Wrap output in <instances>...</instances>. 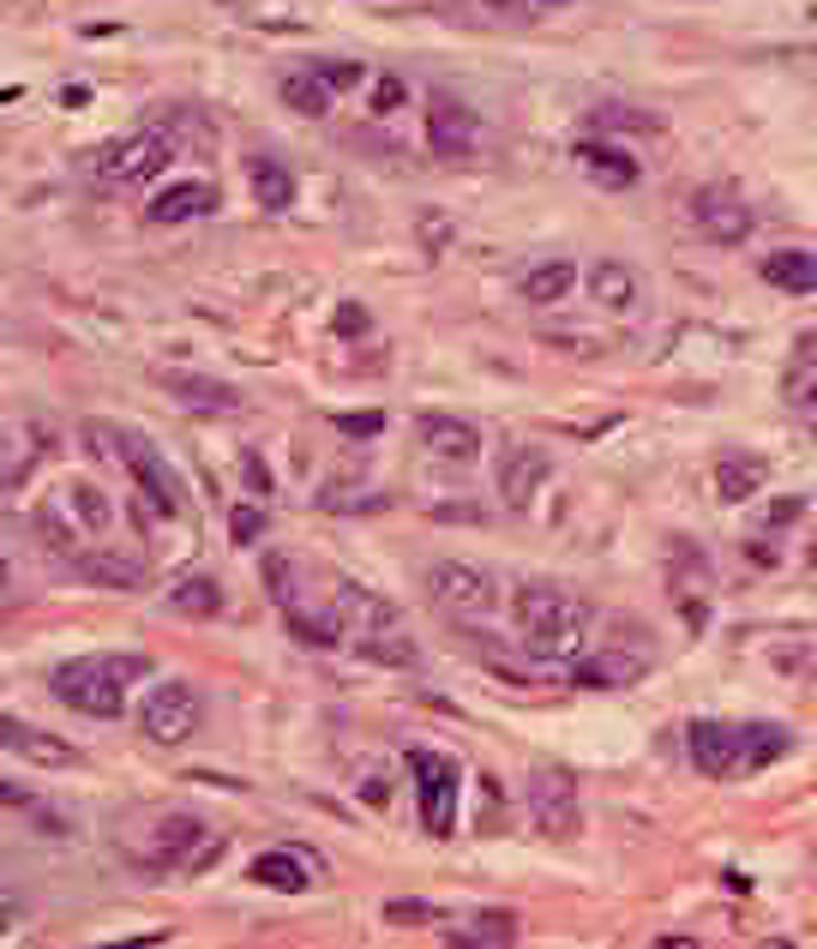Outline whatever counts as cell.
I'll use <instances>...</instances> for the list:
<instances>
[{
    "mask_svg": "<svg viewBox=\"0 0 817 949\" xmlns=\"http://www.w3.org/2000/svg\"><path fill=\"white\" fill-rule=\"evenodd\" d=\"M150 673V656H79V661H60L48 673L55 697L79 715H97V722H114L126 710V685Z\"/></svg>",
    "mask_w": 817,
    "mask_h": 949,
    "instance_id": "3957f363",
    "label": "cell"
},
{
    "mask_svg": "<svg viewBox=\"0 0 817 949\" xmlns=\"http://www.w3.org/2000/svg\"><path fill=\"white\" fill-rule=\"evenodd\" d=\"M337 331H367V313H355V306H343V313H337Z\"/></svg>",
    "mask_w": 817,
    "mask_h": 949,
    "instance_id": "ee69618b",
    "label": "cell"
},
{
    "mask_svg": "<svg viewBox=\"0 0 817 949\" xmlns=\"http://www.w3.org/2000/svg\"><path fill=\"white\" fill-rule=\"evenodd\" d=\"M60 505H67V517H79V523H85V535H109V529H114V505H109V493H102V487H91V481H72Z\"/></svg>",
    "mask_w": 817,
    "mask_h": 949,
    "instance_id": "484cf974",
    "label": "cell"
},
{
    "mask_svg": "<svg viewBox=\"0 0 817 949\" xmlns=\"http://www.w3.org/2000/svg\"><path fill=\"white\" fill-rule=\"evenodd\" d=\"M571 157H578L583 175H595L602 187H637V181H643V163H637L625 145H607V138H583Z\"/></svg>",
    "mask_w": 817,
    "mask_h": 949,
    "instance_id": "ac0fdd59",
    "label": "cell"
},
{
    "mask_svg": "<svg viewBox=\"0 0 817 949\" xmlns=\"http://www.w3.org/2000/svg\"><path fill=\"white\" fill-rule=\"evenodd\" d=\"M0 751H12V758L36 763V769H79L85 751L67 746L60 734H43V727L31 722H12V715H0Z\"/></svg>",
    "mask_w": 817,
    "mask_h": 949,
    "instance_id": "4fadbf2b",
    "label": "cell"
},
{
    "mask_svg": "<svg viewBox=\"0 0 817 949\" xmlns=\"http://www.w3.org/2000/svg\"><path fill=\"white\" fill-rule=\"evenodd\" d=\"M511 619L535 661H571L590 632V601L566 583H523L511 595Z\"/></svg>",
    "mask_w": 817,
    "mask_h": 949,
    "instance_id": "6da1fadb",
    "label": "cell"
},
{
    "mask_svg": "<svg viewBox=\"0 0 817 949\" xmlns=\"http://www.w3.org/2000/svg\"><path fill=\"white\" fill-rule=\"evenodd\" d=\"M163 391H175L181 403L193 409H216V415H235L240 409V391L223 379H199V373H163Z\"/></svg>",
    "mask_w": 817,
    "mask_h": 949,
    "instance_id": "7402d4cb",
    "label": "cell"
},
{
    "mask_svg": "<svg viewBox=\"0 0 817 949\" xmlns=\"http://www.w3.org/2000/svg\"><path fill=\"white\" fill-rule=\"evenodd\" d=\"M427 595L439 613H451V619H493V607H500V577L481 571V566H463V559H439V566H427Z\"/></svg>",
    "mask_w": 817,
    "mask_h": 949,
    "instance_id": "8992f818",
    "label": "cell"
},
{
    "mask_svg": "<svg viewBox=\"0 0 817 949\" xmlns=\"http://www.w3.org/2000/svg\"><path fill=\"white\" fill-rule=\"evenodd\" d=\"M595 126H607V133H661L656 114L625 109V102H602V109H595Z\"/></svg>",
    "mask_w": 817,
    "mask_h": 949,
    "instance_id": "4dcf8cb0",
    "label": "cell"
},
{
    "mask_svg": "<svg viewBox=\"0 0 817 949\" xmlns=\"http://www.w3.org/2000/svg\"><path fill=\"white\" fill-rule=\"evenodd\" d=\"M590 294L607 306V313H631V306L643 301V283H637L631 265H619V259H595V265H590Z\"/></svg>",
    "mask_w": 817,
    "mask_h": 949,
    "instance_id": "ffe728a7",
    "label": "cell"
},
{
    "mask_svg": "<svg viewBox=\"0 0 817 949\" xmlns=\"http://www.w3.org/2000/svg\"><path fill=\"white\" fill-rule=\"evenodd\" d=\"M799 517V499H782V505H770V529L775 523H794Z\"/></svg>",
    "mask_w": 817,
    "mask_h": 949,
    "instance_id": "7bdbcfd3",
    "label": "cell"
},
{
    "mask_svg": "<svg viewBox=\"0 0 817 949\" xmlns=\"http://www.w3.org/2000/svg\"><path fill=\"white\" fill-rule=\"evenodd\" d=\"M31 523H36V535H43L55 554H67V559H79L85 554V542H79V529L67 523V505H36L31 511Z\"/></svg>",
    "mask_w": 817,
    "mask_h": 949,
    "instance_id": "f1b7e54d",
    "label": "cell"
},
{
    "mask_svg": "<svg viewBox=\"0 0 817 949\" xmlns=\"http://www.w3.org/2000/svg\"><path fill=\"white\" fill-rule=\"evenodd\" d=\"M216 211V187L211 181H181V187H163L150 199V223H193V216Z\"/></svg>",
    "mask_w": 817,
    "mask_h": 949,
    "instance_id": "d6986e66",
    "label": "cell"
},
{
    "mask_svg": "<svg viewBox=\"0 0 817 949\" xmlns=\"http://www.w3.org/2000/svg\"><path fill=\"white\" fill-rule=\"evenodd\" d=\"M138 727H145V739H157V746H187L204 727V697L187 679H163V685H150V697L138 703Z\"/></svg>",
    "mask_w": 817,
    "mask_h": 949,
    "instance_id": "52a82bcc",
    "label": "cell"
},
{
    "mask_svg": "<svg viewBox=\"0 0 817 949\" xmlns=\"http://www.w3.org/2000/svg\"><path fill=\"white\" fill-rule=\"evenodd\" d=\"M385 919H391V926H427L433 907L427 902H385Z\"/></svg>",
    "mask_w": 817,
    "mask_h": 949,
    "instance_id": "ab89813d",
    "label": "cell"
},
{
    "mask_svg": "<svg viewBox=\"0 0 817 949\" xmlns=\"http://www.w3.org/2000/svg\"><path fill=\"white\" fill-rule=\"evenodd\" d=\"M523 805H529V824L541 829L547 841H571L583 829V793H578V781H571V769H559V763L529 769Z\"/></svg>",
    "mask_w": 817,
    "mask_h": 949,
    "instance_id": "5b68a950",
    "label": "cell"
},
{
    "mask_svg": "<svg viewBox=\"0 0 817 949\" xmlns=\"http://www.w3.org/2000/svg\"><path fill=\"white\" fill-rule=\"evenodd\" d=\"M72 571H79V577H91V583H109V589H138V583H145V566H138V559H121V554H91V547H85V554L72 559Z\"/></svg>",
    "mask_w": 817,
    "mask_h": 949,
    "instance_id": "d4e9b609",
    "label": "cell"
},
{
    "mask_svg": "<svg viewBox=\"0 0 817 949\" xmlns=\"http://www.w3.org/2000/svg\"><path fill=\"white\" fill-rule=\"evenodd\" d=\"M0 805H12V812L24 805V812H31V805H36V793L24 788V781H7V775H0Z\"/></svg>",
    "mask_w": 817,
    "mask_h": 949,
    "instance_id": "60d3db41",
    "label": "cell"
},
{
    "mask_svg": "<svg viewBox=\"0 0 817 949\" xmlns=\"http://www.w3.org/2000/svg\"><path fill=\"white\" fill-rule=\"evenodd\" d=\"M169 607L187 613V619H216V613H223V589H216L211 577H187V583L169 595Z\"/></svg>",
    "mask_w": 817,
    "mask_h": 949,
    "instance_id": "83f0119b",
    "label": "cell"
},
{
    "mask_svg": "<svg viewBox=\"0 0 817 949\" xmlns=\"http://www.w3.org/2000/svg\"><path fill=\"white\" fill-rule=\"evenodd\" d=\"M408 102V85L398 79V72H385V79H373V114H398Z\"/></svg>",
    "mask_w": 817,
    "mask_h": 949,
    "instance_id": "8d00e7d4",
    "label": "cell"
},
{
    "mask_svg": "<svg viewBox=\"0 0 817 949\" xmlns=\"http://www.w3.org/2000/svg\"><path fill=\"white\" fill-rule=\"evenodd\" d=\"M247 878L265 883V890H277V895H301V890H313V883L325 878V859L306 853V848H271V853L253 859Z\"/></svg>",
    "mask_w": 817,
    "mask_h": 949,
    "instance_id": "9a60e30c",
    "label": "cell"
},
{
    "mask_svg": "<svg viewBox=\"0 0 817 949\" xmlns=\"http://www.w3.org/2000/svg\"><path fill=\"white\" fill-rule=\"evenodd\" d=\"M547 7H566V0H547Z\"/></svg>",
    "mask_w": 817,
    "mask_h": 949,
    "instance_id": "c3c4849f",
    "label": "cell"
},
{
    "mask_svg": "<svg viewBox=\"0 0 817 949\" xmlns=\"http://www.w3.org/2000/svg\"><path fill=\"white\" fill-rule=\"evenodd\" d=\"M794 355H799L794 367H806V373H817V331H806V337L794 343Z\"/></svg>",
    "mask_w": 817,
    "mask_h": 949,
    "instance_id": "b9f144b4",
    "label": "cell"
},
{
    "mask_svg": "<svg viewBox=\"0 0 817 949\" xmlns=\"http://www.w3.org/2000/svg\"><path fill=\"white\" fill-rule=\"evenodd\" d=\"M283 102L306 121H318V114H331V85L318 72H295V79H283Z\"/></svg>",
    "mask_w": 817,
    "mask_h": 949,
    "instance_id": "f546056e",
    "label": "cell"
},
{
    "mask_svg": "<svg viewBox=\"0 0 817 949\" xmlns=\"http://www.w3.org/2000/svg\"><path fill=\"white\" fill-rule=\"evenodd\" d=\"M247 175H253V192H259L265 211H289V204H295V175H289L277 157H253Z\"/></svg>",
    "mask_w": 817,
    "mask_h": 949,
    "instance_id": "4316f807",
    "label": "cell"
},
{
    "mask_svg": "<svg viewBox=\"0 0 817 949\" xmlns=\"http://www.w3.org/2000/svg\"><path fill=\"white\" fill-rule=\"evenodd\" d=\"M787 751V734L782 727H746V769H763Z\"/></svg>",
    "mask_w": 817,
    "mask_h": 949,
    "instance_id": "1f68e13d",
    "label": "cell"
},
{
    "mask_svg": "<svg viewBox=\"0 0 817 949\" xmlns=\"http://www.w3.org/2000/svg\"><path fill=\"white\" fill-rule=\"evenodd\" d=\"M812 571H817V542H812Z\"/></svg>",
    "mask_w": 817,
    "mask_h": 949,
    "instance_id": "bcb514c9",
    "label": "cell"
},
{
    "mask_svg": "<svg viewBox=\"0 0 817 949\" xmlns=\"http://www.w3.org/2000/svg\"><path fill=\"white\" fill-rule=\"evenodd\" d=\"M337 433L343 439H379V433H385V415H379V409H367V415H337Z\"/></svg>",
    "mask_w": 817,
    "mask_h": 949,
    "instance_id": "74e56055",
    "label": "cell"
},
{
    "mask_svg": "<svg viewBox=\"0 0 817 949\" xmlns=\"http://www.w3.org/2000/svg\"><path fill=\"white\" fill-rule=\"evenodd\" d=\"M24 474H31V457H24L19 445H12V433L0 427V487H19Z\"/></svg>",
    "mask_w": 817,
    "mask_h": 949,
    "instance_id": "d590c367",
    "label": "cell"
},
{
    "mask_svg": "<svg viewBox=\"0 0 817 949\" xmlns=\"http://www.w3.org/2000/svg\"><path fill=\"white\" fill-rule=\"evenodd\" d=\"M812 19H817V7H812Z\"/></svg>",
    "mask_w": 817,
    "mask_h": 949,
    "instance_id": "681fc988",
    "label": "cell"
},
{
    "mask_svg": "<svg viewBox=\"0 0 817 949\" xmlns=\"http://www.w3.org/2000/svg\"><path fill=\"white\" fill-rule=\"evenodd\" d=\"M85 445H91L97 457H109V464H121L126 474L138 481V493L150 499V505L163 511V517H181V474L169 469V457L157 451V445H145L138 433H126V427H114V421H85Z\"/></svg>",
    "mask_w": 817,
    "mask_h": 949,
    "instance_id": "277c9868",
    "label": "cell"
},
{
    "mask_svg": "<svg viewBox=\"0 0 817 949\" xmlns=\"http://www.w3.org/2000/svg\"><path fill=\"white\" fill-rule=\"evenodd\" d=\"M758 271H763V283H775L782 294H817V253H806V247H775Z\"/></svg>",
    "mask_w": 817,
    "mask_h": 949,
    "instance_id": "44dd1931",
    "label": "cell"
},
{
    "mask_svg": "<svg viewBox=\"0 0 817 949\" xmlns=\"http://www.w3.org/2000/svg\"><path fill=\"white\" fill-rule=\"evenodd\" d=\"M488 7H517V0H488Z\"/></svg>",
    "mask_w": 817,
    "mask_h": 949,
    "instance_id": "f6af8a7d",
    "label": "cell"
},
{
    "mask_svg": "<svg viewBox=\"0 0 817 949\" xmlns=\"http://www.w3.org/2000/svg\"><path fill=\"white\" fill-rule=\"evenodd\" d=\"M223 859V836H211V824L193 812H163L150 824V866H169V871H199Z\"/></svg>",
    "mask_w": 817,
    "mask_h": 949,
    "instance_id": "ba28073f",
    "label": "cell"
},
{
    "mask_svg": "<svg viewBox=\"0 0 817 949\" xmlns=\"http://www.w3.org/2000/svg\"><path fill=\"white\" fill-rule=\"evenodd\" d=\"M571 289H578V265H571V259H541L529 277H523V301H535V306L566 301Z\"/></svg>",
    "mask_w": 817,
    "mask_h": 949,
    "instance_id": "cb8c5ba5",
    "label": "cell"
},
{
    "mask_svg": "<svg viewBox=\"0 0 817 949\" xmlns=\"http://www.w3.org/2000/svg\"><path fill=\"white\" fill-rule=\"evenodd\" d=\"M763 481H770V464H763V457H721V464H715V493H721L727 505L763 493Z\"/></svg>",
    "mask_w": 817,
    "mask_h": 949,
    "instance_id": "603a6c76",
    "label": "cell"
},
{
    "mask_svg": "<svg viewBox=\"0 0 817 949\" xmlns=\"http://www.w3.org/2000/svg\"><path fill=\"white\" fill-rule=\"evenodd\" d=\"M169 163H175V138L169 133H133V138H121V145L102 157V175L121 181V187H145V181H157Z\"/></svg>",
    "mask_w": 817,
    "mask_h": 949,
    "instance_id": "8fae6325",
    "label": "cell"
},
{
    "mask_svg": "<svg viewBox=\"0 0 817 949\" xmlns=\"http://www.w3.org/2000/svg\"><path fill=\"white\" fill-rule=\"evenodd\" d=\"M547 474H553V457H547L541 445H505L500 451V499L511 511H529L535 493L547 487Z\"/></svg>",
    "mask_w": 817,
    "mask_h": 949,
    "instance_id": "5bb4252c",
    "label": "cell"
},
{
    "mask_svg": "<svg viewBox=\"0 0 817 949\" xmlns=\"http://www.w3.org/2000/svg\"><path fill=\"white\" fill-rule=\"evenodd\" d=\"M692 763L704 769V775L727 781L746 769V727H721V722H692Z\"/></svg>",
    "mask_w": 817,
    "mask_h": 949,
    "instance_id": "2e32d148",
    "label": "cell"
},
{
    "mask_svg": "<svg viewBox=\"0 0 817 949\" xmlns=\"http://www.w3.org/2000/svg\"><path fill=\"white\" fill-rule=\"evenodd\" d=\"M427 138L439 157H475V138H481V121L469 102H457L451 91H433L427 97Z\"/></svg>",
    "mask_w": 817,
    "mask_h": 949,
    "instance_id": "7c38bea8",
    "label": "cell"
},
{
    "mask_svg": "<svg viewBox=\"0 0 817 949\" xmlns=\"http://www.w3.org/2000/svg\"><path fill=\"white\" fill-rule=\"evenodd\" d=\"M408 775H415L421 800V829L427 836H451L457 829V763L445 751H408Z\"/></svg>",
    "mask_w": 817,
    "mask_h": 949,
    "instance_id": "9c48e42d",
    "label": "cell"
},
{
    "mask_svg": "<svg viewBox=\"0 0 817 949\" xmlns=\"http://www.w3.org/2000/svg\"><path fill=\"white\" fill-rule=\"evenodd\" d=\"M421 445H427L433 457H445V464H475L481 457V427L463 415H421L415 421Z\"/></svg>",
    "mask_w": 817,
    "mask_h": 949,
    "instance_id": "e0dca14e",
    "label": "cell"
},
{
    "mask_svg": "<svg viewBox=\"0 0 817 949\" xmlns=\"http://www.w3.org/2000/svg\"><path fill=\"white\" fill-rule=\"evenodd\" d=\"M685 211H692L697 235L715 241V247H739V241L751 235V204L739 199L734 187H697Z\"/></svg>",
    "mask_w": 817,
    "mask_h": 949,
    "instance_id": "30bf717a",
    "label": "cell"
},
{
    "mask_svg": "<svg viewBox=\"0 0 817 949\" xmlns=\"http://www.w3.org/2000/svg\"><path fill=\"white\" fill-rule=\"evenodd\" d=\"M787 409H794V415H806V421H817V373H806V367H794V373H787Z\"/></svg>",
    "mask_w": 817,
    "mask_h": 949,
    "instance_id": "836d02e7",
    "label": "cell"
},
{
    "mask_svg": "<svg viewBox=\"0 0 817 949\" xmlns=\"http://www.w3.org/2000/svg\"><path fill=\"white\" fill-rule=\"evenodd\" d=\"M228 535H235V542H240V547H253V542H259V535H265V511H253V505H240V511H235V517H228Z\"/></svg>",
    "mask_w": 817,
    "mask_h": 949,
    "instance_id": "f35d334b",
    "label": "cell"
},
{
    "mask_svg": "<svg viewBox=\"0 0 817 949\" xmlns=\"http://www.w3.org/2000/svg\"><path fill=\"white\" fill-rule=\"evenodd\" d=\"M451 944H517V919L511 914H481L475 931H451Z\"/></svg>",
    "mask_w": 817,
    "mask_h": 949,
    "instance_id": "d6a6232c",
    "label": "cell"
},
{
    "mask_svg": "<svg viewBox=\"0 0 817 949\" xmlns=\"http://www.w3.org/2000/svg\"><path fill=\"white\" fill-rule=\"evenodd\" d=\"M331 607H337L343 644H349L355 656H367V661H379V667H415L421 661V649H415V637H408L403 613L391 607V601H379L373 589L337 577V583H331Z\"/></svg>",
    "mask_w": 817,
    "mask_h": 949,
    "instance_id": "7a4b0ae2",
    "label": "cell"
},
{
    "mask_svg": "<svg viewBox=\"0 0 817 949\" xmlns=\"http://www.w3.org/2000/svg\"><path fill=\"white\" fill-rule=\"evenodd\" d=\"M0 583H7V559H0Z\"/></svg>",
    "mask_w": 817,
    "mask_h": 949,
    "instance_id": "7dc6e473",
    "label": "cell"
},
{
    "mask_svg": "<svg viewBox=\"0 0 817 949\" xmlns=\"http://www.w3.org/2000/svg\"><path fill=\"white\" fill-rule=\"evenodd\" d=\"M313 72L331 85V91H355V85H367V67H361V60H318Z\"/></svg>",
    "mask_w": 817,
    "mask_h": 949,
    "instance_id": "e575fe53",
    "label": "cell"
}]
</instances>
